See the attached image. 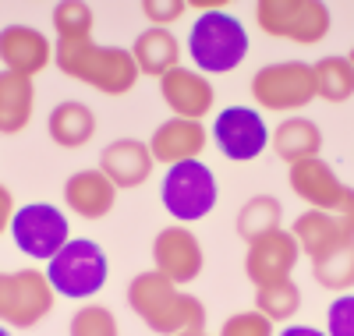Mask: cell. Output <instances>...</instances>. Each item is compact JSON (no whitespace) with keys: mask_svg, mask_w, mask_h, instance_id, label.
<instances>
[{"mask_svg":"<svg viewBox=\"0 0 354 336\" xmlns=\"http://www.w3.org/2000/svg\"><path fill=\"white\" fill-rule=\"evenodd\" d=\"M53 64L71 82H82V85L96 88L103 96H128L142 78L131 50L106 46V43H96V39L53 43Z\"/></svg>","mask_w":354,"mask_h":336,"instance_id":"1","label":"cell"},{"mask_svg":"<svg viewBox=\"0 0 354 336\" xmlns=\"http://www.w3.org/2000/svg\"><path fill=\"white\" fill-rule=\"evenodd\" d=\"M128 308L160 336H177L188 329H205V304L170 283L163 272L145 269L128 283Z\"/></svg>","mask_w":354,"mask_h":336,"instance_id":"2","label":"cell"},{"mask_svg":"<svg viewBox=\"0 0 354 336\" xmlns=\"http://www.w3.org/2000/svg\"><path fill=\"white\" fill-rule=\"evenodd\" d=\"M195 71L209 75H227L234 68H241V60L252 50V39L245 32V25L227 15V11H205L195 18L188 43H185Z\"/></svg>","mask_w":354,"mask_h":336,"instance_id":"3","label":"cell"},{"mask_svg":"<svg viewBox=\"0 0 354 336\" xmlns=\"http://www.w3.org/2000/svg\"><path fill=\"white\" fill-rule=\"evenodd\" d=\"M46 280L53 287L57 297H68V301H88L96 297L106 287L110 277V259L100 248L96 241L88 237H71L61 252H57L46 262Z\"/></svg>","mask_w":354,"mask_h":336,"instance_id":"4","label":"cell"},{"mask_svg":"<svg viewBox=\"0 0 354 336\" xmlns=\"http://www.w3.org/2000/svg\"><path fill=\"white\" fill-rule=\"evenodd\" d=\"M160 202L174 223H198L205 220L220 202V185L216 174L202 160L167 167L163 185H160Z\"/></svg>","mask_w":354,"mask_h":336,"instance_id":"5","label":"cell"},{"mask_svg":"<svg viewBox=\"0 0 354 336\" xmlns=\"http://www.w3.org/2000/svg\"><path fill=\"white\" fill-rule=\"evenodd\" d=\"M255 21L273 39L315 46L330 36L333 15H330V4H322V0H259Z\"/></svg>","mask_w":354,"mask_h":336,"instance_id":"6","label":"cell"},{"mask_svg":"<svg viewBox=\"0 0 354 336\" xmlns=\"http://www.w3.org/2000/svg\"><path fill=\"white\" fill-rule=\"evenodd\" d=\"M53 287L43 269L0 272V322L11 329H32L53 312Z\"/></svg>","mask_w":354,"mask_h":336,"instance_id":"7","label":"cell"},{"mask_svg":"<svg viewBox=\"0 0 354 336\" xmlns=\"http://www.w3.org/2000/svg\"><path fill=\"white\" fill-rule=\"evenodd\" d=\"M252 100L259 110H305L315 100V75L305 60H280V64H266L252 75Z\"/></svg>","mask_w":354,"mask_h":336,"instance_id":"8","label":"cell"},{"mask_svg":"<svg viewBox=\"0 0 354 336\" xmlns=\"http://www.w3.org/2000/svg\"><path fill=\"white\" fill-rule=\"evenodd\" d=\"M11 241L21 255L36 259V262H50L71 241V223L61 205L28 202V205H18V212H15Z\"/></svg>","mask_w":354,"mask_h":336,"instance_id":"9","label":"cell"},{"mask_svg":"<svg viewBox=\"0 0 354 336\" xmlns=\"http://www.w3.org/2000/svg\"><path fill=\"white\" fill-rule=\"evenodd\" d=\"M209 142L220 149V156L234 163H252L270 149V128L255 106H227L213 117Z\"/></svg>","mask_w":354,"mask_h":336,"instance_id":"10","label":"cell"},{"mask_svg":"<svg viewBox=\"0 0 354 336\" xmlns=\"http://www.w3.org/2000/svg\"><path fill=\"white\" fill-rule=\"evenodd\" d=\"M153 269L163 272L177 287L195 283L205 269V252H202V241L195 237V230L185 223L163 227L153 241Z\"/></svg>","mask_w":354,"mask_h":336,"instance_id":"11","label":"cell"},{"mask_svg":"<svg viewBox=\"0 0 354 336\" xmlns=\"http://www.w3.org/2000/svg\"><path fill=\"white\" fill-rule=\"evenodd\" d=\"M298 262H301L298 237L280 227V230H273V234H266V237L248 244V252H245V277L255 287H270V283L290 280V272H294Z\"/></svg>","mask_w":354,"mask_h":336,"instance_id":"12","label":"cell"},{"mask_svg":"<svg viewBox=\"0 0 354 336\" xmlns=\"http://www.w3.org/2000/svg\"><path fill=\"white\" fill-rule=\"evenodd\" d=\"M287 185L308 209H322V212H337L344 195H347V185L337 177V170L322 156L290 163L287 167Z\"/></svg>","mask_w":354,"mask_h":336,"instance_id":"13","label":"cell"},{"mask_svg":"<svg viewBox=\"0 0 354 336\" xmlns=\"http://www.w3.org/2000/svg\"><path fill=\"white\" fill-rule=\"evenodd\" d=\"M160 100L167 103V110L174 117L185 120H202L216 106V88L195 68H174L160 78Z\"/></svg>","mask_w":354,"mask_h":336,"instance_id":"14","label":"cell"},{"mask_svg":"<svg viewBox=\"0 0 354 336\" xmlns=\"http://www.w3.org/2000/svg\"><path fill=\"white\" fill-rule=\"evenodd\" d=\"M0 64L4 71L36 78L53 64V43L32 25H4L0 28Z\"/></svg>","mask_w":354,"mask_h":336,"instance_id":"15","label":"cell"},{"mask_svg":"<svg viewBox=\"0 0 354 336\" xmlns=\"http://www.w3.org/2000/svg\"><path fill=\"white\" fill-rule=\"evenodd\" d=\"M205 145H209L205 124L202 120H185V117H167L149 138L153 163H160V167H177V163L202 160Z\"/></svg>","mask_w":354,"mask_h":336,"instance_id":"16","label":"cell"},{"mask_svg":"<svg viewBox=\"0 0 354 336\" xmlns=\"http://www.w3.org/2000/svg\"><path fill=\"white\" fill-rule=\"evenodd\" d=\"M153 152L149 142L142 138H113L103 152H100V170L110 177V185L117 192H131L142 188L153 174Z\"/></svg>","mask_w":354,"mask_h":336,"instance_id":"17","label":"cell"},{"mask_svg":"<svg viewBox=\"0 0 354 336\" xmlns=\"http://www.w3.org/2000/svg\"><path fill=\"white\" fill-rule=\"evenodd\" d=\"M64 205L78 220H106L117 205V188L110 177L96 170H78L64 180Z\"/></svg>","mask_w":354,"mask_h":336,"instance_id":"18","label":"cell"},{"mask_svg":"<svg viewBox=\"0 0 354 336\" xmlns=\"http://www.w3.org/2000/svg\"><path fill=\"white\" fill-rule=\"evenodd\" d=\"M270 149L290 167V163H301L312 160L322 152V128L308 117H283L280 124L270 131Z\"/></svg>","mask_w":354,"mask_h":336,"instance_id":"19","label":"cell"},{"mask_svg":"<svg viewBox=\"0 0 354 336\" xmlns=\"http://www.w3.org/2000/svg\"><path fill=\"white\" fill-rule=\"evenodd\" d=\"M36 110V82L0 68V135H21Z\"/></svg>","mask_w":354,"mask_h":336,"instance_id":"20","label":"cell"},{"mask_svg":"<svg viewBox=\"0 0 354 336\" xmlns=\"http://www.w3.org/2000/svg\"><path fill=\"white\" fill-rule=\"evenodd\" d=\"M131 57L138 64V75L163 78L167 71L181 68V43L170 28H145L131 43Z\"/></svg>","mask_w":354,"mask_h":336,"instance_id":"21","label":"cell"},{"mask_svg":"<svg viewBox=\"0 0 354 336\" xmlns=\"http://www.w3.org/2000/svg\"><path fill=\"white\" fill-rule=\"evenodd\" d=\"M290 234L298 237V248L308 259H322L326 252L347 244L337 212H322V209H305L301 216L290 223Z\"/></svg>","mask_w":354,"mask_h":336,"instance_id":"22","label":"cell"},{"mask_svg":"<svg viewBox=\"0 0 354 336\" xmlns=\"http://www.w3.org/2000/svg\"><path fill=\"white\" fill-rule=\"evenodd\" d=\"M46 131L53 138V145L61 149H82L93 142L96 135V113L88 110L82 100H64L57 103L46 117Z\"/></svg>","mask_w":354,"mask_h":336,"instance_id":"23","label":"cell"},{"mask_svg":"<svg viewBox=\"0 0 354 336\" xmlns=\"http://www.w3.org/2000/svg\"><path fill=\"white\" fill-rule=\"evenodd\" d=\"M283 223V202L277 195H252L241 209H238V220H234V230H238V237L245 244L266 237V234H273L280 230Z\"/></svg>","mask_w":354,"mask_h":336,"instance_id":"24","label":"cell"},{"mask_svg":"<svg viewBox=\"0 0 354 336\" xmlns=\"http://www.w3.org/2000/svg\"><path fill=\"white\" fill-rule=\"evenodd\" d=\"M315 75V96L326 100V103H347L354 96V68L351 60L340 53H330L312 64Z\"/></svg>","mask_w":354,"mask_h":336,"instance_id":"25","label":"cell"},{"mask_svg":"<svg viewBox=\"0 0 354 336\" xmlns=\"http://www.w3.org/2000/svg\"><path fill=\"white\" fill-rule=\"evenodd\" d=\"M312 280L333 294H347L354 287V241L326 252L322 259H312Z\"/></svg>","mask_w":354,"mask_h":336,"instance_id":"26","label":"cell"},{"mask_svg":"<svg viewBox=\"0 0 354 336\" xmlns=\"http://www.w3.org/2000/svg\"><path fill=\"white\" fill-rule=\"evenodd\" d=\"M255 308L270 322H290L301 312V287L294 280H280L270 287H255Z\"/></svg>","mask_w":354,"mask_h":336,"instance_id":"27","label":"cell"},{"mask_svg":"<svg viewBox=\"0 0 354 336\" xmlns=\"http://www.w3.org/2000/svg\"><path fill=\"white\" fill-rule=\"evenodd\" d=\"M93 25L96 15L88 4L82 0H64V4L53 8V32L57 43H82V39H93Z\"/></svg>","mask_w":354,"mask_h":336,"instance_id":"28","label":"cell"},{"mask_svg":"<svg viewBox=\"0 0 354 336\" xmlns=\"http://www.w3.org/2000/svg\"><path fill=\"white\" fill-rule=\"evenodd\" d=\"M68 336H121V329H117V319L106 304H85L71 315Z\"/></svg>","mask_w":354,"mask_h":336,"instance_id":"29","label":"cell"},{"mask_svg":"<svg viewBox=\"0 0 354 336\" xmlns=\"http://www.w3.org/2000/svg\"><path fill=\"white\" fill-rule=\"evenodd\" d=\"M220 336H277V322H270L259 308H248V312L223 319Z\"/></svg>","mask_w":354,"mask_h":336,"instance_id":"30","label":"cell"},{"mask_svg":"<svg viewBox=\"0 0 354 336\" xmlns=\"http://www.w3.org/2000/svg\"><path fill=\"white\" fill-rule=\"evenodd\" d=\"M326 336H354V294H337L326 308Z\"/></svg>","mask_w":354,"mask_h":336,"instance_id":"31","label":"cell"},{"mask_svg":"<svg viewBox=\"0 0 354 336\" xmlns=\"http://www.w3.org/2000/svg\"><path fill=\"white\" fill-rule=\"evenodd\" d=\"M188 4L185 0H145L142 4V15L149 18V28H167V25H177L185 18Z\"/></svg>","mask_w":354,"mask_h":336,"instance_id":"32","label":"cell"},{"mask_svg":"<svg viewBox=\"0 0 354 336\" xmlns=\"http://www.w3.org/2000/svg\"><path fill=\"white\" fill-rule=\"evenodd\" d=\"M15 212H18V205H15V192H11L8 185H0V237L11 230Z\"/></svg>","mask_w":354,"mask_h":336,"instance_id":"33","label":"cell"},{"mask_svg":"<svg viewBox=\"0 0 354 336\" xmlns=\"http://www.w3.org/2000/svg\"><path fill=\"white\" fill-rule=\"evenodd\" d=\"M337 220H340V227H344V237L354 241V188H351V185H347V195H344V202H340V209H337Z\"/></svg>","mask_w":354,"mask_h":336,"instance_id":"34","label":"cell"},{"mask_svg":"<svg viewBox=\"0 0 354 336\" xmlns=\"http://www.w3.org/2000/svg\"><path fill=\"white\" fill-rule=\"evenodd\" d=\"M277 336H326V329H319V326H305V322H287Z\"/></svg>","mask_w":354,"mask_h":336,"instance_id":"35","label":"cell"},{"mask_svg":"<svg viewBox=\"0 0 354 336\" xmlns=\"http://www.w3.org/2000/svg\"><path fill=\"white\" fill-rule=\"evenodd\" d=\"M177 336H209L205 329H188V333H177Z\"/></svg>","mask_w":354,"mask_h":336,"instance_id":"36","label":"cell"},{"mask_svg":"<svg viewBox=\"0 0 354 336\" xmlns=\"http://www.w3.org/2000/svg\"><path fill=\"white\" fill-rule=\"evenodd\" d=\"M0 336H11V326H4V322H0Z\"/></svg>","mask_w":354,"mask_h":336,"instance_id":"37","label":"cell"},{"mask_svg":"<svg viewBox=\"0 0 354 336\" xmlns=\"http://www.w3.org/2000/svg\"><path fill=\"white\" fill-rule=\"evenodd\" d=\"M347 60H351V68H354V46H351V53H347Z\"/></svg>","mask_w":354,"mask_h":336,"instance_id":"38","label":"cell"}]
</instances>
